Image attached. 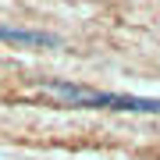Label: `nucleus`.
I'll use <instances>...</instances> for the list:
<instances>
[{
  "mask_svg": "<svg viewBox=\"0 0 160 160\" xmlns=\"http://www.w3.org/2000/svg\"><path fill=\"white\" fill-rule=\"evenodd\" d=\"M39 92L57 100V103H68V107H107V100H110V92H100V89H89V86H75V82H43Z\"/></svg>",
  "mask_w": 160,
  "mask_h": 160,
  "instance_id": "f257e3e1",
  "label": "nucleus"
},
{
  "mask_svg": "<svg viewBox=\"0 0 160 160\" xmlns=\"http://www.w3.org/2000/svg\"><path fill=\"white\" fill-rule=\"evenodd\" d=\"M0 39H7V43H25V46H57V36L32 32V29H7V25H0Z\"/></svg>",
  "mask_w": 160,
  "mask_h": 160,
  "instance_id": "f03ea898",
  "label": "nucleus"
}]
</instances>
